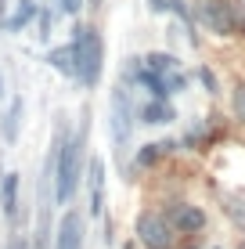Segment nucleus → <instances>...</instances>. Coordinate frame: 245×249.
Returning <instances> with one entry per match:
<instances>
[{"instance_id":"1","label":"nucleus","mask_w":245,"mask_h":249,"mask_svg":"<svg viewBox=\"0 0 245 249\" xmlns=\"http://www.w3.org/2000/svg\"><path fill=\"white\" fill-rule=\"evenodd\" d=\"M72 47H76V80L80 87L94 90L101 80V65H105V44H101L94 25H72Z\"/></svg>"},{"instance_id":"2","label":"nucleus","mask_w":245,"mask_h":249,"mask_svg":"<svg viewBox=\"0 0 245 249\" xmlns=\"http://www.w3.org/2000/svg\"><path fill=\"white\" fill-rule=\"evenodd\" d=\"M83 137H87V126H83L76 137H65L62 156H58V170H54V202L69 206L76 195V184H80V152H83Z\"/></svg>"},{"instance_id":"3","label":"nucleus","mask_w":245,"mask_h":249,"mask_svg":"<svg viewBox=\"0 0 245 249\" xmlns=\"http://www.w3.org/2000/svg\"><path fill=\"white\" fill-rule=\"evenodd\" d=\"M191 15H195V25L209 29L213 36H234L231 0H195V4H191Z\"/></svg>"},{"instance_id":"4","label":"nucleus","mask_w":245,"mask_h":249,"mask_svg":"<svg viewBox=\"0 0 245 249\" xmlns=\"http://www.w3.org/2000/svg\"><path fill=\"white\" fill-rule=\"evenodd\" d=\"M133 116L137 108L130 105V94H126V83L112 87V101H108V123H112V141L115 148H126L130 144V130H133Z\"/></svg>"},{"instance_id":"5","label":"nucleus","mask_w":245,"mask_h":249,"mask_svg":"<svg viewBox=\"0 0 245 249\" xmlns=\"http://www.w3.org/2000/svg\"><path fill=\"white\" fill-rule=\"evenodd\" d=\"M133 231H137V238L148 249H170V242H173L170 220H166L163 213H151V210H145L137 220H133Z\"/></svg>"},{"instance_id":"6","label":"nucleus","mask_w":245,"mask_h":249,"mask_svg":"<svg viewBox=\"0 0 245 249\" xmlns=\"http://www.w3.org/2000/svg\"><path fill=\"white\" fill-rule=\"evenodd\" d=\"M166 220H170V228L180 231V235H195V231L206 228V213H202L198 206H191V202H173L170 210H166Z\"/></svg>"},{"instance_id":"7","label":"nucleus","mask_w":245,"mask_h":249,"mask_svg":"<svg viewBox=\"0 0 245 249\" xmlns=\"http://www.w3.org/2000/svg\"><path fill=\"white\" fill-rule=\"evenodd\" d=\"M54 249H83V220H80V213H76V210H69L62 217Z\"/></svg>"},{"instance_id":"8","label":"nucleus","mask_w":245,"mask_h":249,"mask_svg":"<svg viewBox=\"0 0 245 249\" xmlns=\"http://www.w3.org/2000/svg\"><path fill=\"white\" fill-rule=\"evenodd\" d=\"M141 123L148 126H163V123H173L177 119V108L170 105V98H151L148 105H141Z\"/></svg>"},{"instance_id":"9","label":"nucleus","mask_w":245,"mask_h":249,"mask_svg":"<svg viewBox=\"0 0 245 249\" xmlns=\"http://www.w3.org/2000/svg\"><path fill=\"white\" fill-rule=\"evenodd\" d=\"M36 11H40V0H15V11L7 15L4 33H22L29 22H36Z\"/></svg>"},{"instance_id":"10","label":"nucleus","mask_w":245,"mask_h":249,"mask_svg":"<svg viewBox=\"0 0 245 249\" xmlns=\"http://www.w3.org/2000/svg\"><path fill=\"white\" fill-rule=\"evenodd\" d=\"M90 213L101 217L105 213V162L90 159Z\"/></svg>"},{"instance_id":"11","label":"nucleus","mask_w":245,"mask_h":249,"mask_svg":"<svg viewBox=\"0 0 245 249\" xmlns=\"http://www.w3.org/2000/svg\"><path fill=\"white\" fill-rule=\"evenodd\" d=\"M47 65L54 69V72H62V76H69V80H76V47H72V44L50 47V51H47Z\"/></svg>"},{"instance_id":"12","label":"nucleus","mask_w":245,"mask_h":249,"mask_svg":"<svg viewBox=\"0 0 245 249\" xmlns=\"http://www.w3.org/2000/svg\"><path fill=\"white\" fill-rule=\"evenodd\" d=\"M0 206H4L7 220L18 217V174H15V170H7V174L0 177Z\"/></svg>"},{"instance_id":"13","label":"nucleus","mask_w":245,"mask_h":249,"mask_svg":"<svg viewBox=\"0 0 245 249\" xmlns=\"http://www.w3.org/2000/svg\"><path fill=\"white\" fill-rule=\"evenodd\" d=\"M170 152H177V141H170V137H166V141H151V144H145V148L133 156V166L148 170V166H155L163 156H170Z\"/></svg>"},{"instance_id":"14","label":"nucleus","mask_w":245,"mask_h":249,"mask_svg":"<svg viewBox=\"0 0 245 249\" xmlns=\"http://www.w3.org/2000/svg\"><path fill=\"white\" fill-rule=\"evenodd\" d=\"M18 123H22V98H15L11 105H7L4 119H0V137H4L7 144L18 141Z\"/></svg>"},{"instance_id":"15","label":"nucleus","mask_w":245,"mask_h":249,"mask_svg":"<svg viewBox=\"0 0 245 249\" xmlns=\"http://www.w3.org/2000/svg\"><path fill=\"white\" fill-rule=\"evenodd\" d=\"M145 65L151 69V72H159V76H166V72H173V69H180V62H177L170 51H151V54H145Z\"/></svg>"},{"instance_id":"16","label":"nucleus","mask_w":245,"mask_h":249,"mask_svg":"<svg viewBox=\"0 0 245 249\" xmlns=\"http://www.w3.org/2000/svg\"><path fill=\"white\" fill-rule=\"evenodd\" d=\"M224 213L238 224V231H245V199H238V195H224Z\"/></svg>"},{"instance_id":"17","label":"nucleus","mask_w":245,"mask_h":249,"mask_svg":"<svg viewBox=\"0 0 245 249\" xmlns=\"http://www.w3.org/2000/svg\"><path fill=\"white\" fill-rule=\"evenodd\" d=\"M58 15H62L58 7H40V11H36V25H40L36 36H40V40H50V29H54V18H58Z\"/></svg>"},{"instance_id":"18","label":"nucleus","mask_w":245,"mask_h":249,"mask_svg":"<svg viewBox=\"0 0 245 249\" xmlns=\"http://www.w3.org/2000/svg\"><path fill=\"white\" fill-rule=\"evenodd\" d=\"M231 108H234V116L245 123V83H238V87H234V94H231Z\"/></svg>"},{"instance_id":"19","label":"nucleus","mask_w":245,"mask_h":249,"mask_svg":"<svg viewBox=\"0 0 245 249\" xmlns=\"http://www.w3.org/2000/svg\"><path fill=\"white\" fill-rule=\"evenodd\" d=\"M231 11H234V36H245V0H231Z\"/></svg>"},{"instance_id":"20","label":"nucleus","mask_w":245,"mask_h":249,"mask_svg":"<svg viewBox=\"0 0 245 249\" xmlns=\"http://www.w3.org/2000/svg\"><path fill=\"white\" fill-rule=\"evenodd\" d=\"M50 4H54L62 15H72V18H76V15H80V7L87 4V0H50Z\"/></svg>"},{"instance_id":"21","label":"nucleus","mask_w":245,"mask_h":249,"mask_svg":"<svg viewBox=\"0 0 245 249\" xmlns=\"http://www.w3.org/2000/svg\"><path fill=\"white\" fill-rule=\"evenodd\" d=\"M198 80H202V87H206L209 94H216V90H220V83H216L213 69H206V65H202V69H198Z\"/></svg>"},{"instance_id":"22","label":"nucleus","mask_w":245,"mask_h":249,"mask_svg":"<svg viewBox=\"0 0 245 249\" xmlns=\"http://www.w3.org/2000/svg\"><path fill=\"white\" fill-rule=\"evenodd\" d=\"M11 249H25V238H15V242H11Z\"/></svg>"},{"instance_id":"23","label":"nucleus","mask_w":245,"mask_h":249,"mask_svg":"<svg viewBox=\"0 0 245 249\" xmlns=\"http://www.w3.org/2000/svg\"><path fill=\"white\" fill-rule=\"evenodd\" d=\"M101 4H105V0H90V7H101Z\"/></svg>"},{"instance_id":"24","label":"nucleus","mask_w":245,"mask_h":249,"mask_svg":"<svg viewBox=\"0 0 245 249\" xmlns=\"http://www.w3.org/2000/svg\"><path fill=\"white\" fill-rule=\"evenodd\" d=\"M0 98H4V76H0Z\"/></svg>"},{"instance_id":"25","label":"nucleus","mask_w":245,"mask_h":249,"mask_svg":"<svg viewBox=\"0 0 245 249\" xmlns=\"http://www.w3.org/2000/svg\"><path fill=\"white\" fill-rule=\"evenodd\" d=\"M238 249H245V238H242V242H238Z\"/></svg>"}]
</instances>
